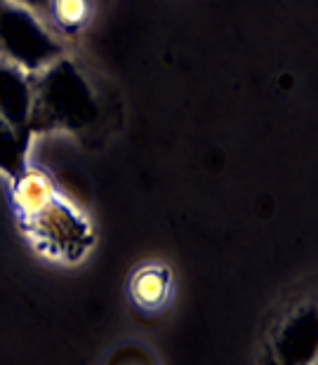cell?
Segmentation results:
<instances>
[{
  "mask_svg": "<svg viewBox=\"0 0 318 365\" xmlns=\"http://www.w3.org/2000/svg\"><path fill=\"white\" fill-rule=\"evenodd\" d=\"M14 224L38 257L50 264H81L97 243L90 217L59 189L43 168L24 165L7 186Z\"/></svg>",
  "mask_w": 318,
  "mask_h": 365,
  "instance_id": "6da1fadb",
  "label": "cell"
},
{
  "mask_svg": "<svg viewBox=\"0 0 318 365\" xmlns=\"http://www.w3.org/2000/svg\"><path fill=\"white\" fill-rule=\"evenodd\" d=\"M125 294L133 309L146 316L163 314L173 304L175 297V274L165 262L151 259L130 271Z\"/></svg>",
  "mask_w": 318,
  "mask_h": 365,
  "instance_id": "7a4b0ae2",
  "label": "cell"
},
{
  "mask_svg": "<svg viewBox=\"0 0 318 365\" xmlns=\"http://www.w3.org/2000/svg\"><path fill=\"white\" fill-rule=\"evenodd\" d=\"M50 14L57 29L66 34H78L95 14V0H50Z\"/></svg>",
  "mask_w": 318,
  "mask_h": 365,
  "instance_id": "3957f363",
  "label": "cell"
},
{
  "mask_svg": "<svg viewBox=\"0 0 318 365\" xmlns=\"http://www.w3.org/2000/svg\"><path fill=\"white\" fill-rule=\"evenodd\" d=\"M104 365H158L156 354L142 341L128 339L120 341L111 354L106 356Z\"/></svg>",
  "mask_w": 318,
  "mask_h": 365,
  "instance_id": "277c9868",
  "label": "cell"
}]
</instances>
